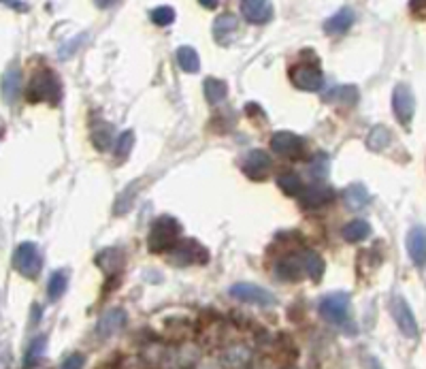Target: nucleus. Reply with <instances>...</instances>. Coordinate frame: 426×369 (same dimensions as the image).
I'll list each match as a JSON object with an SVG mask.
<instances>
[{
	"label": "nucleus",
	"mask_w": 426,
	"mask_h": 369,
	"mask_svg": "<svg viewBox=\"0 0 426 369\" xmlns=\"http://www.w3.org/2000/svg\"><path fill=\"white\" fill-rule=\"evenodd\" d=\"M26 99L30 103H47L58 105L62 99V84L53 70H39L30 77L26 88Z\"/></svg>",
	"instance_id": "f257e3e1"
},
{
	"label": "nucleus",
	"mask_w": 426,
	"mask_h": 369,
	"mask_svg": "<svg viewBox=\"0 0 426 369\" xmlns=\"http://www.w3.org/2000/svg\"><path fill=\"white\" fill-rule=\"evenodd\" d=\"M179 233H181V225L173 215H160V218H156V223L150 229L148 246L152 252L173 250L179 244Z\"/></svg>",
	"instance_id": "f03ea898"
},
{
	"label": "nucleus",
	"mask_w": 426,
	"mask_h": 369,
	"mask_svg": "<svg viewBox=\"0 0 426 369\" xmlns=\"http://www.w3.org/2000/svg\"><path fill=\"white\" fill-rule=\"evenodd\" d=\"M13 267L22 277L37 280L39 273H41V267H43V254H41L39 246L32 244V242L20 244L15 254H13Z\"/></svg>",
	"instance_id": "7ed1b4c3"
},
{
	"label": "nucleus",
	"mask_w": 426,
	"mask_h": 369,
	"mask_svg": "<svg viewBox=\"0 0 426 369\" xmlns=\"http://www.w3.org/2000/svg\"><path fill=\"white\" fill-rule=\"evenodd\" d=\"M231 297L239 299V301H245V304H254V306H262V308H271L277 304L275 294L258 284H252V282H239V284H233L231 286Z\"/></svg>",
	"instance_id": "20e7f679"
},
{
	"label": "nucleus",
	"mask_w": 426,
	"mask_h": 369,
	"mask_svg": "<svg viewBox=\"0 0 426 369\" xmlns=\"http://www.w3.org/2000/svg\"><path fill=\"white\" fill-rule=\"evenodd\" d=\"M320 316L333 325H345L349 318V297L345 292H333L320 301Z\"/></svg>",
	"instance_id": "39448f33"
},
{
	"label": "nucleus",
	"mask_w": 426,
	"mask_h": 369,
	"mask_svg": "<svg viewBox=\"0 0 426 369\" xmlns=\"http://www.w3.org/2000/svg\"><path fill=\"white\" fill-rule=\"evenodd\" d=\"M271 147L273 152L281 158H288V161H297L305 154V139L295 135V132H288V130H281V132H275L271 137Z\"/></svg>",
	"instance_id": "423d86ee"
},
{
	"label": "nucleus",
	"mask_w": 426,
	"mask_h": 369,
	"mask_svg": "<svg viewBox=\"0 0 426 369\" xmlns=\"http://www.w3.org/2000/svg\"><path fill=\"white\" fill-rule=\"evenodd\" d=\"M392 111H394V118L403 124V126H409L411 120H413V113H415V96L411 92V88L407 84H399L394 88V94H392Z\"/></svg>",
	"instance_id": "0eeeda50"
},
{
	"label": "nucleus",
	"mask_w": 426,
	"mask_h": 369,
	"mask_svg": "<svg viewBox=\"0 0 426 369\" xmlns=\"http://www.w3.org/2000/svg\"><path fill=\"white\" fill-rule=\"evenodd\" d=\"M207 258H209L207 250H205L198 242H194V239H183V242H179V244L173 248V252H171V261H173L175 265H181V267L194 265V263H207Z\"/></svg>",
	"instance_id": "6e6552de"
},
{
	"label": "nucleus",
	"mask_w": 426,
	"mask_h": 369,
	"mask_svg": "<svg viewBox=\"0 0 426 369\" xmlns=\"http://www.w3.org/2000/svg\"><path fill=\"white\" fill-rule=\"evenodd\" d=\"M390 312H392V316H394L396 327L401 329V333H403L405 337H409V339L418 337V320H415V316H413L409 304H407L403 297H396V299L392 301Z\"/></svg>",
	"instance_id": "1a4fd4ad"
},
{
	"label": "nucleus",
	"mask_w": 426,
	"mask_h": 369,
	"mask_svg": "<svg viewBox=\"0 0 426 369\" xmlns=\"http://www.w3.org/2000/svg\"><path fill=\"white\" fill-rule=\"evenodd\" d=\"M292 84L305 92H318L324 86V75L314 64H301L292 70Z\"/></svg>",
	"instance_id": "9d476101"
},
{
	"label": "nucleus",
	"mask_w": 426,
	"mask_h": 369,
	"mask_svg": "<svg viewBox=\"0 0 426 369\" xmlns=\"http://www.w3.org/2000/svg\"><path fill=\"white\" fill-rule=\"evenodd\" d=\"M271 169H273V161H271V156L264 150H252L247 154L245 163H243V173L250 180H254V182L266 180L269 173H271Z\"/></svg>",
	"instance_id": "9b49d317"
},
{
	"label": "nucleus",
	"mask_w": 426,
	"mask_h": 369,
	"mask_svg": "<svg viewBox=\"0 0 426 369\" xmlns=\"http://www.w3.org/2000/svg\"><path fill=\"white\" fill-rule=\"evenodd\" d=\"M405 246H407V254H409L411 263L415 267H424L426 265V229L413 227L407 233Z\"/></svg>",
	"instance_id": "f8f14e48"
},
{
	"label": "nucleus",
	"mask_w": 426,
	"mask_h": 369,
	"mask_svg": "<svg viewBox=\"0 0 426 369\" xmlns=\"http://www.w3.org/2000/svg\"><path fill=\"white\" fill-rule=\"evenodd\" d=\"M335 199V190L330 186H324V184H314V186H307L301 194H299V201L303 207L307 209H318L326 203H330Z\"/></svg>",
	"instance_id": "ddd939ff"
},
{
	"label": "nucleus",
	"mask_w": 426,
	"mask_h": 369,
	"mask_svg": "<svg viewBox=\"0 0 426 369\" xmlns=\"http://www.w3.org/2000/svg\"><path fill=\"white\" fill-rule=\"evenodd\" d=\"M241 13L250 24H266L273 18V5L264 0H245L241 3Z\"/></svg>",
	"instance_id": "4468645a"
},
{
	"label": "nucleus",
	"mask_w": 426,
	"mask_h": 369,
	"mask_svg": "<svg viewBox=\"0 0 426 369\" xmlns=\"http://www.w3.org/2000/svg\"><path fill=\"white\" fill-rule=\"evenodd\" d=\"M0 90H3V101L7 105H13L22 96V70L18 66L9 68L5 73L3 84H0Z\"/></svg>",
	"instance_id": "2eb2a0df"
},
{
	"label": "nucleus",
	"mask_w": 426,
	"mask_h": 369,
	"mask_svg": "<svg viewBox=\"0 0 426 369\" xmlns=\"http://www.w3.org/2000/svg\"><path fill=\"white\" fill-rule=\"evenodd\" d=\"M277 277L286 280V282H297L305 275V263H303V256H286L277 263V269H275Z\"/></svg>",
	"instance_id": "dca6fc26"
},
{
	"label": "nucleus",
	"mask_w": 426,
	"mask_h": 369,
	"mask_svg": "<svg viewBox=\"0 0 426 369\" xmlns=\"http://www.w3.org/2000/svg\"><path fill=\"white\" fill-rule=\"evenodd\" d=\"M239 32V20L233 13H224L213 24V37H216L222 45H228Z\"/></svg>",
	"instance_id": "f3484780"
},
{
	"label": "nucleus",
	"mask_w": 426,
	"mask_h": 369,
	"mask_svg": "<svg viewBox=\"0 0 426 369\" xmlns=\"http://www.w3.org/2000/svg\"><path fill=\"white\" fill-rule=\"evenodd\" d=\"M351 24H354V11H351L349 7H343V9H339L333 18L326 20L324 32H328V35H341V32H345Z\"/></svg>",
	"instance_id": "a211bd4d"
},
{
	"label": "nucleus",
	"mask_w": 426,
	"mask_h": 369,
	"mask_svg": "<svg viewBox=\"0 0 426 369\" xmlns=\"http://www.w3.org/2000/svg\"><path fill=\"white\" fill-rule=\"evenodd\" d=\"M124 325H126V312L124 310H109L98 323V333L103 337H109V335L117 333L120 329H124Z\"/></svg>",
	"instance_id": "6ab92c4d"
},
{
	"label": "nucleus",
	"mask_w": 426,
	"mask_h": 369,
	"mask_svg": "<svg viewBox=\"0 0 426 369\" xmlns=\"http://www.w3.org/2000/svg\"><path fill=\"white\" fill-rule=\"evenodd\" d=\"M341 235L349 244H359V242H365L371 235V227H369V223H365V220H351V223H347L343 227Z\"/></svg>",
	"instance_id": "aec40b11"
},
{
	"label": "nucleus",
	"mask_w": 426,
	"mask_h": 369,
	"mask_svg": "<svg viewBox=\"0 0 426 369\" xmlns=\"http://www.w3.org/2000/svg\"><path fill=\"white\" fill-rule=\"evenodd\" d=\"M324 101L333 103V105L349 107L359 101V90H356V86H339V88L330 90L328 96H324Z\"/></svg>",
	"instance_id": "412c9836"
},
{
	"label": "nucleus",
	"mask_w": 426,
	"mask_h": 369,
	"mask_svg": "<svg viewBox=\"0 0 426 369\" xmlns=\"http://www.w3.org/2000/svg\"><path fill=\"white\" fill-rule=\"evenodd\" d=\"M226 94H228L226 82L216 80V77H209V80L205 82V96H207V101H209L211 105H220V103L226 99Z\"/></svg>",
	"instance_id": "4be33fe9"
},
{
	"label": "nucleus",
	"mask_w": 426,
	"mask_h": 369,
	"mask_svg": "<svg viewBox=\"0 0 426 369\" xmlns=\"http://www.w3.org/2000/svg\"><path fill=\"white\" fill-rule=\"evenodd\" d=\"M175 58H177V64H179L186 73H198V68H200V58H198V54H196L194 47H188V45L179 47L177 54H175Z\"/></svg>",
	"instance_id": "5701e85b"
},
{
	"label": "nucleus",
	"mask_w": 426,
	"mask_h": 369,
	"mask_svg": "<svg viewBox=\"0 0 426 369\" xmlns=\"http://www.w3.org/2000/svg\"><path fill=\"white\" fill-rule=\"evenodd\" d=\"M303 263H305V273L314 280V282H320L322 275H324V261L318 252H311L307 250L303 254Z\"/></svg>",
	"instance_id": "b1692460"
},
{
	"label": "nucleus",
	"mask_w": 426,
	"mask_h": 369,
	"mask_svg": "<svg viewBox=\"0 0 426 369\" xmlns=\"http://www.w3.org/2000/svg\"><path fill=\"white\" fill-rule=\"evenodd\" d=\"M390 141H392V132H390L388 126H375L367 137V145H369V150H373V152L384 150Z\"/></svg>",
	"instance_id": "393cba45"
},
{
	"label": "nucleus",
	"mask_w": 426,
	"mask_h": 369,
	"mask_svg": "<svg viewBox=\"0 0 426 369\" xmlns=\"http://www.w3.org/2000/svg\"><path fill=\"white\" fill-rule=\"evenodd\" d=\"M345 203L351 207V209H361L369 203V192L363 184H351L347 190H345Z\"/></svg>",
	"instance_id": "a878e982"
},
{
	"label": "nucleus",
	"mask_w": 426,
	"mask_h": 369,
	"mask_svg": "<svg viewBox=\"0 0 426 369\" xmlns=\"http://www.w3.org/2000/svg\"><path fill=\"white\" fill-rule=\"evenodd\" d=\"M66 286H68V277H66L64 271L51 273V277H49V282H47V297H49L51 301H58L62 294H64Z\"/></svg>",
	"instance_id": "bb28decb"
},
{
	"label": "nucleus",
	"mask_w": 426,
	"mask_h": 369,
	"mask_svg": "<svg viewBox=\"0 0 426 369\" xmlns=\"http://www.w3.org/2000/svg\"><path fill=\"white\" fill-rule=\"evenodd\" d=\"M277 184H279V188L286 192L288 196H299L305 190L303 180L297 173H283V175H279Z\"/></svg>",
	"instance_id": "cd10ccee"
},
{
	"label": "nucleus",
	"mask_w": 426,
	"mask_h": 369,
	"mask_svg": "<svg viewBox=\"0 0 426 369\" xmlns=\"http://www.w3.org/2000/svg\"><path fill=\"white\" fill-rule=\"evenodd\" d=\"M45 344H47L45 337L32 339V344L28 346V350H26V354H24V369H32V367L39 363V358H41L43 352H45Z\"/></svg>",
	"instance_id": "c85d7f7f"
},
{
	"label": "nucleus",
	"mask_w": 426,
	"mask_h": 369,
	"mask_svg": "<svg viewBox=\"0 0 426 369\" xmlns=\"http://www.w3.org/2000/svg\"><path fill=\"white\" fill-rule=\"evenodd\" d=\"M111 135H113V126H111V124L101 122V126H98V128H94L92 139H94V143L101 147V150H107V147L111 145Z\"/></svg>",
	"instance_id": "c756f323"
},
{
	"label": "nucleus",
	"mask_w": 426,
	"mask_h": 369,
	"mask_svg": "<svg viewBox=\"0 0 426 369\" xmlns=\"http://www.w3.org/2000/svg\"><path fill=\"white\" fill-rule=\"evenodd\" d=\"M152 22L156 26H169L175 22V11L171 7H158L152 11Z\"/></svg>",
	"instance_id": "7c9ffc66"
},
{
	"label": "nucleus",
	"mask_w": 426,
	"mask_h": 369,
	"mask_svg": "<svg viewBox=\"0 0 426 369\" xmlns=\"http://www.w3.org/2000/svg\"><path fill=\"white\" fill-rule=\"evenodd\" d=\"M132 143H134V132H132V130L122 132V135H120V139H117L115 154H117L120 158L128 156V154H130V150H132Z\"/></svg>",
	"instance_id": "2f4dec72"
},
{
	"label": "nucleus",
	"mask_w": 426,
	"mask_h": 369,
	"mask_svg": "<svg viewBox=\"0 0 426 369\" xmlns=\"http://www.w3.org/2000/svg\"><path fill=\"white\" fill-rule=\"evenodd\" d=\"M84 365H86V356L82 352H73L62 361L60 369H84Z\"/></svg>",
	"instance_id": "473e14b6"
},
{
	"label": "nucleus",
	"mask_w": 426,
	"mask_h": 369,
	"mask_svg": "<svg viewBox=\"0 0 426 369\" xmlns=\"http://www.w3.org/2000/svg\"><path fill=\"white\" fill-rule=\"evenodd\" d=\"M7 7H15V11H28V5H24V3H7Z\"/></svg>",
	"instance_id": "72a5a7b5"
},
{
	"label": "nucleus",
	"mask_w": 426,
	"mask_h": 369,
	"mask_svg": "<svg viewBox=\"0 0 426 369\" xmlns=\"http://www.w3.org/2000/svg\"><path fill=\"white\" fill-rule=\"evenodd\" d=\"M200 5H202V7H213V9L218 7V3H216V0H213V3H211V0H200Z\"/></svg>",
	"instance_id": "f704fd0d"
},
{
	"label": "nucleus",
	"mask_w": 426,
	"mask_h": 369,
	"mask_svg": "<svg viewBox=\"0 0 426 369\" xmlns=\"http://www.w3.org/2000/svg\"><path fill=\"white\" fill-rule=\"evenodd\" d=\"M373 369H382V367H380V365H377V363H375V367H373Z\"/></svg>",
	"instance_id": "c9c22d12"
}]
</instances>
